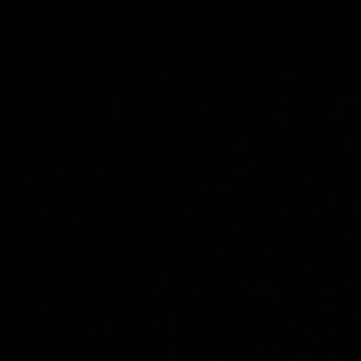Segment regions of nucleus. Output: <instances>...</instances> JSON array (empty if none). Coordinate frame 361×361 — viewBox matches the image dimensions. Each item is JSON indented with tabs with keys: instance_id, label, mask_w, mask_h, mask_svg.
<instances>
[]
</instances>
